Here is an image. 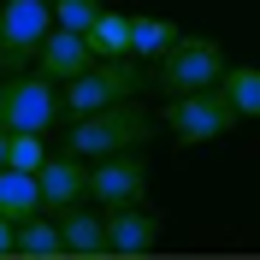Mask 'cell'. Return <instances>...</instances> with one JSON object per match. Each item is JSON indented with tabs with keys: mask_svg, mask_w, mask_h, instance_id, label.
I'll list each match as a JSON object with an SVG mask.
<instances>
[{
	"mask_svg": "<svg viewBox=\"0 0 260 260\" xmlns=\"http://www.w3.org/2000/svg\"><path fill=\"white\" fill-rule=\"evenodd\" d=\"M154 136H160V118L148 113V107H136V95L65 124V148L83 154V160H107V154H124V148H148Z\"/></svg>",
	"mask_w": 260,
	"mask_h": 260,
	"instance_id": "cell-1",
	"label": "cell"
},
{
	"mask_svg": "<svg viewBox=\"0 0 260 260\" xmlns=\"http://www.w3.org/2000/svg\"><path fill=\"white\" fill-rule=\"evenodd\" d=\"M160 124L172 130V142L201 148V142L231 136V130L243 124V113L231 107V95L219 89V83H207V89H189V95H166V118Z\"/></svg>",
	"mask_w": 260,
	"mask_h": 260,
	"instance_id": "cell-2",
	"label": "cell"
},
{
	"mask_svg": "<svg viewBox=\"0 0 260 260\" xmlns=\"http://www.w3.org/2000/svg\"><path fill=\"white\" fill-rule=\"evenodd\" d=\"M225 48L213 42V36H183L178 30V42L154 59V71H148V83L160 89V95H189V89H207V83H219L225 77Z\"/></svg>",
	"mask_w": 260,
	"mask_h": 260,
	"instance_id": "cell-3",
	"label": "cell"
},
{
	"mask_svg": "<svg viewBox=\"0 0 260 260\" xmlns=\"http://www.w3.org/2000/svg\"><path fill=\"white\" fill-rule=\"evenodd\" d=\"M142 89V71L136 59H95L89 71H77L71 83H59V118H89L101 107H113V101H130Z\"/></svg>",
	"mask_w": 260,
	"mask_h": 260,
	"instance_id": "cell-4",
	"label": "cell"
},
{
	"mask_svg": "<svg viewBox=\"0 0 260 260\" xmlns=\"http://www.w3.org/2000/svg\"><path fill=\"white\" fill-rule=\"evenodd\" d=\"M0 124L6 130H42L48 136L59 118V83L42 71H6L0 77Z\"/></svg>",
	"mask_w": 260,
	"mask_h": 260,
	"instance_id": "cell-5",
	"label": "cell"
},
{
	"mask_svg": "<svg viewBox=\"0 0 260 260\" xmlns=\"http://www.w3.org/2000/svg\"><path fill=\"white\" fill-rule=\"evenodd\" d=\"M53 30V0H0V77L30 71Z\"/></svg>",
	"mask_w": 260,
	"mask_h": 260,
	"instance_id": "cell-6",
	"label": "cell"
},
{
	"mask_svg": "<svg viewBox=\"0 0 260 260\" xmlns=\"http://www.w3.org/2000/svg\"><path fill=\"white\" fill-rule=\"evenodd\" d=\"M89 201L95 207H142L148 201V154L124 148V154L89 160Z\"/></svg>",
	"mask_w": 260,
	"mask_h": 260,
	"instance_id": "cell-7",
	"label": "cell"
},
{
	"mask_svg": "<svg viewBox=\"0 0 260 260\" xmlns=\"http://www.w3.org/2000/svg\"><path fill=\"white\" fill-rule=\"evenodd\" d=\"M36 183H42V213H71V207H83L89 201V160L83 154H48L42 160V172H36Z\"/></svg>",
	"mask_w": 260,
	"mask_h": 260,
	"instance_id": "cell-8",
	"label": "cell"
},
{
	"mask_svg": "<svg viewBox=\"0 0 260 260\" xmlns=\"http://www.w3.org/2000/svg\"><path fill=\"white\" fill-rule=\"evenodd\" d=\"M107 213V254H124V260H142L160 248V213L148 207H101Z\"/></svg>",
	"mask_w": 260,
	"mask_h": 260,
	"instance_id": "cell-9",
	"label": "cell"
},
{
	"mask_svg": "<svg viewBox=\"0 0 260 260\" xmlns=\"http://www.w3.org/2000/svg\"><path fill=\"white\" fill-rule=\"evenodd\" d=\"M95 65V53H89V36L83 30H65V24H53L48 42H42V53H36V71L53 83H71L77 71H89Z\"/></svg>",
	"mask_w": 260,
	"mask_h": 260,
	"instance_id": "cell-10",
	"label": "cell"
},
{
	"mask_svg": "<svg viewBox=\"0 0 260 260\" xmlns=\"http://www.w3.org/2000/svg\"><path fill=\"white\" fill-rule=\"evenodd\" d=\"M59 237H65V254L71 260H101L107 254V213H95L89 201L59 213Z\"/></svg>",
	"mask_w": 260,
	"mask_h": 260,
	"instance_id": "cell-11",
	"label": "cell"
},
{
	"mask_svg": "<svg viewBox=\"0 0 260 260\" xmlns=\"http://www.w3.org/2000/svg\"><path fill=\"white\" fill-rule=\"evenodd\" d=\"M30 213H42V183L36 172H18V166H0V219L24 225Z\"/></svg>",
	"mask_w": 260,
	"mask_h": 260,
	"instance_id": "cell-12",
	"label": "cell"
},
{
	"mask_svg": "<svg viewBox=\"0 0 260 260\" xmlns=\"http://www.w3.org/2000/svg\"><path fill=\"white\" fill-rule=\"evenodd\" d=\"M83 36H89L95 59H130V12H118V6H101V18Z\"/></svg>",
	"mask_w": 260,
	"mask_h": 260,
	"instance_id": "cell-13",
	"label": "cell"
},
{
	"mask_svg": "<svg viewBox=\"0 0 260 260\" xmlns=\"http://www.w3.org/2000/svg\"><path fill=\"white\" fill-rule=\"evenodd\" d=\"M18 254L24 260H65L59 219H53V213H30V219L18 225Z\"/></svg>",
	"mask_w": 260,
	"mask_h": 260,
	"instance_id": "cell-14",
	"label": "cell"
},
{
	"mask_svg": "<svg viewBox=\"0 0 260 260\" xmlns=\"http://www.w3.org/2000/svg\"><path fill=\"white\" fill-rule=\"evenodd\" d=\"M172 42H178V24H172V18H154V12H136V18H130V59H148V65H154Z\"/></svg>",
	"mask_w": 260,
	"mask_h": 260,
	"instance_id": "cell-15",
	"label": "cell"
},
{
	"mask_svg": "<svg viewBox=\"0 0 260 260\" xmlns=\"http://www.w3.org/2000/svg\"><path fill=\"white\" fill-rule=\"evenodd\" d=\"M219 89L231 95V107L243 118H260V65H225Z\"/></svg>",
	"mask_w": 260,
	"mask_h": 260,
	"instance_id": "cell-16",
	"label": "cell"
},
{
	"mask_svg": "<svg viewBox=\"0 0 260 260\" xmlns=\"http://www.w3.org/2000/svg\"><path fill=\"white\" fill-rule=\"evenodd\" d=\"M48 154H53V148L42 142V130H6V166H18V172H42Z\"/></svg>",
	"mask_w": 260,
	"mask_h": 260,
	"instance_id": "cell-17",
	"label": "cell"
},
{
	"mask_svg": "<svg viewBox=\"0 0 260 260\" xmlns=\"http://www.w3.org/2000/svg\"><path fill=\"white\" fill-rule=\"evenodd\" d=\"M101 6L107 0H53V24H65V30H89L101 18Z\"/></svg>",
	"mask_w": 260,
	"mask_h": 260,
	"instance_id": "cell-18",
	"label": "cell"
},
{
	"mask_svg": "<svg viewBox=\"0 0 260 260\" xmlns=\"http://www.w3.org/2000/svg\"><path fill=\"white\" fill-rule=\"evenodd\" d=\"M6 254H18V225H12V219H0V260H6Z\"/></svg>",
	"mask_w": 260,
	"mask_h": 260,
	"instance_id": "cell-19",
	"label": "cell"
},
{
	"mask_svg": "<svg viewBox=\"0 0 260 260\" xmlns=\"http://www.w3.org/2000/svg\"><path fill=\"white\" fill-rule=\"evenodd\" d=\"M0 166H6V124H0Z\"/></svg>",
	"mask_w": 260,
	"mask_h": 260,
	"instance_id": "cell-20",
	"label": "cell"
}]
</instances>
